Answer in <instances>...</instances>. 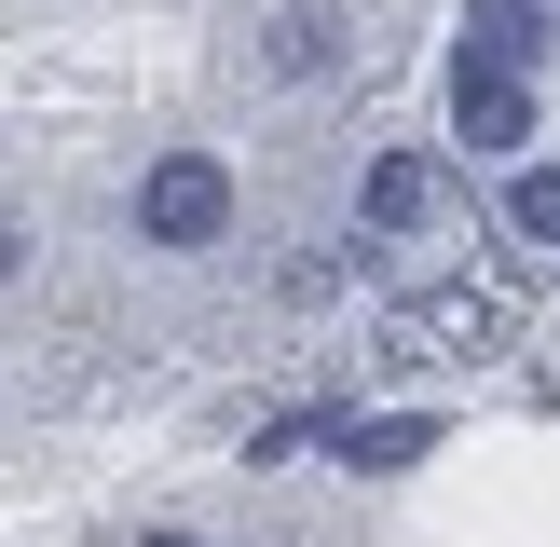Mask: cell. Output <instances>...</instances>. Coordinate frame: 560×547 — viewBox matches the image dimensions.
I'll return each mask as SVG.
<instances>
[{
    "label": "cell",
    "mask_w": 560,
    "mask_h": 547,
    "mask_svg": "<svg viewBox=\"0 0 560 547\" xmlns=\"http://www.w3.org/2000/svg\"><path fill=\"white\" fill-rule=\"evenodd\" d=\"M438 206H452L438 151H370V178H355V233H370V246H410V233H438Z\"/></svg>",
    "instance_id": "3"
},
{
    "label": "cell",
    "mask_w": 560,
    "mask_h": 547,
    "mask_svg": "<svg viewBox=\"0 0 560 547\" xmlns=\"http://www.w3.org/2000/svg\"><path fill=\"white\" fill-rule=\"evenodd\" d=\"M260 69H273V82H315V69H342V27H328V14H273Z\"/></svg>",
    "instance_id": "6"
},
{
    "label": "cell",
    "mask_w": 560,
    "mask_h": 547,
    "mask_svg": "<svg viewBox=\"0 0 560 547\" xmlns=\"http://www.w3.org/2000/svg\"><path fill=\"white\" fill-rule=\"evenodd\" d=\"M124 219H137V246H164V260H206V246L233 233V164L219 151H151L137 191H124Z\"/></svg>",
    "instance_id": "1"
},
{
    "label": "cell",
    "mask_w": 560,
    "mask_h": 547,
    "mask_svg": "<svg viewBox=\"0 0 560 547\" xmlns=\"http://www.w3.org/2000/svg\"><path fill=\"white\" fill-rule=\"evenodd\" d=\"M506 233L520 246H560V164H534V151L506 164Z\"/></svg>",
    "instance_id": "7"
},
{
    "label": "cell",
    "mask_w": 560,
    "mask_h": 547,
    "mask_svg": "<svg viewBox=\"0 0 560 547\" xmlns=\"http://www.w3.org/2000/svg\"><path fill=\"white\" fill-rule=\"evenodd\" d=\"M547 27H560V0H465V42L520 55V69H547Z\"/></svg>",
    "instance_id": "5"
},
{
    "label": "cell",
    "mask_w": 560,
    "mask_h": 547,
    "mask_svg": "<svg viewBox=\"0 0 560 547\" xmlns=\"http://www.w3.org/2000/svg\"><path fill=\"white\" fill-rule=\"evenodd\" d=\"M137 547H206V534H137Z\"/></svg>",
    "instance_id": "8"
},
{
    "label": "cell",
    "mask_w": 560,
    "mask_h": 547,
    "mask_svg": "<svg viewBox=\"0 0 560 547\" xmlns=\"http://www.w3.org/2000/svg\"><path fill=\"white\" fill-rule=\"evenodd\" d=\"M452 137H465V151H492V164H520V151L547 137L534 69H520V55H479V42H465V55H452Z\"/></svg>",
    "instance_id": "2"
},
{
    "label": "cell",
    "mask_w": 560,
    "mask_h": 547,
    "mask_svg": "<svg viewBox=\"0 0 560 547\" xmlns=\"http://www.w3.org/2000/svg\"><path fill=\"white\" fill-rule=\"evenodd\" d=\"M328 452L355 465V479H397V465L438 452V410H383V424H328Z\"/></svg>",
    "instance_id": "4"
}]
</instances>
